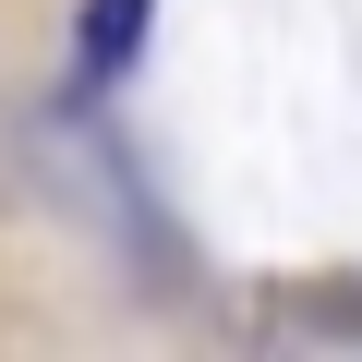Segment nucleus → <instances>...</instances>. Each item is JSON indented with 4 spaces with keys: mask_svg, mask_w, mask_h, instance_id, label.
<instances>
[{
    "mask_svg": "<svg viewBox=\"0 0 362 362\" xmlns=\"http://www.w3.org/2000/svg\"><path fill=\"white\" fill-rule=\"evenodd\" d=\"M145 25H157V0H85V13H73V73L85 85H121L133 49H145Z\"/></svg>",
    "mask_w": 362,
    "mask_h": 362,
    "instance_id": "1",
    "label": "nucleus"
},
{
    "mask_svg": "<svg viewBox=\"0 0 362 362\" xmlns=\"http://www.w3.org/2000/svg\"><path fill=\"white\" fill-rule=\"evenodd\" d=\"M290 326H314V338H362V290H302V302H278Z\"/></svg>",
    "mask_w": 362,
    "mask_h": 362,
    "instance_id": "2",
    "label": "nucleus"
}]
</instances>
